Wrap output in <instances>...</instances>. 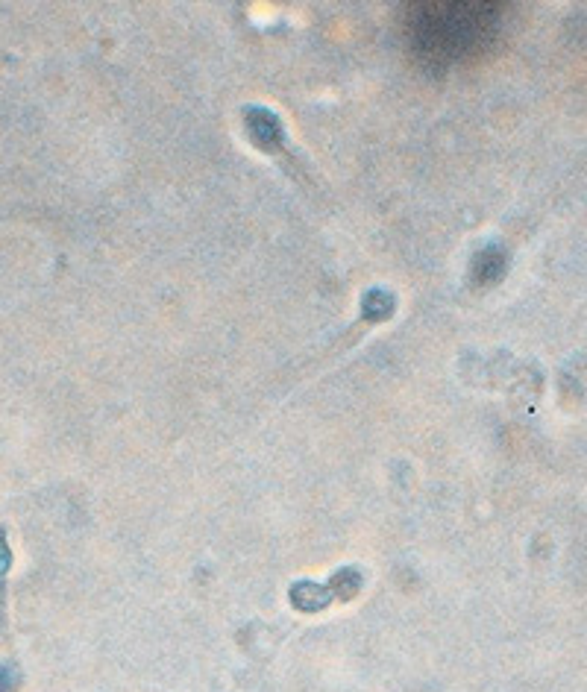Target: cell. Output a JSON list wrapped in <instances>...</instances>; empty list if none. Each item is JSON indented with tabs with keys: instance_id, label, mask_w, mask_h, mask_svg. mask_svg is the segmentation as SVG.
Wrapping results in <instances>:
<instances>
[{
	"instance_id": "cell-2",
	"label": "cell",
	"mask_w": 587,
	"mask_h": 692,
	"mask_svg": "<svg viewBox=\"0 0 587 692\" xmlns=\"http://www.w3.org/2000/svg\"><path fill=\"white\" fill-rule=\"evenodd\" d=\"M353 581H362L359 578V572H353V569H347V572H338L335 578H332V584L329 587H317V584H297L294 590H291V599H294V605L300 607V610H317V607H326L329 605V596H335V599H350V596H356L353 590H344V584H353Z\"/></svg>"
},
{
	"instance_id": "cell-3",
	"label": "cell",
	"mask_w": 587,
	"mask_h": 692,
	"mask_svg": "<svg viewBox=\"0 0 587 692\" xmlns=\"http://www.w3.org/2000/svg\"><path fill=\"white\" fill-rule=\"evenodd\" d=\"M244 124H247V132L253 138V144H259L262 150H276L285 138V130L279 124V118L273 115L271 109L265 106H250L244 112Z\"/></svg>"
},
{
	"instance_id": "cell-4",
	"label": "cell",
	"mask_w": 587,
	"mask_h": 692,
	"mask_svg": "<svg viewBox=\"0 0 587 692\" xmlns=\"http://www.w3.org/2000/svg\"><path fill=\"white\" fill-rule=\"evenodd\" d=\"M364 314L373 320V323H379V320H385L391 311H394V300H391V294H382V291H373V294H367L364 297Z\"/></svg>"
},
{
	"instance_id": "cell-1",
	"label": "cell",
	"mask_w": 587,
	"mask_h": 692,
	"mask_svg": "<svg viewBox=\"0 0 587 692\" xmlns=\"http://www.w3.org/2000/svg\"><path fill=\"white\" fill-rule=\"evenodd\" d=\"M429 15L414 18L420 33L417 39L429 44L435 53H450L458 56L464 47H476L485 36V9L488 6H467V3H438V6H423Z\"/></svg>"
}]
</instances>
